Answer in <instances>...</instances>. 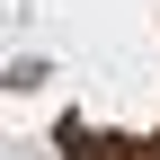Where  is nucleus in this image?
Instances as JSON below:
<instances>
[{"label":"nucleus","mask_w":160,"mask_h":160,"mask_svg":"<svg viewBox=\"0 0 160 160\" xmlns=\"http://www.w3.org/2000/svg\"><path fill=\"white\" fill-rule=\"evenodd\" d=\"M36 160H53V151H36Z\"/></svg>","instance_id":"nucleus-1"}]
</instances>
